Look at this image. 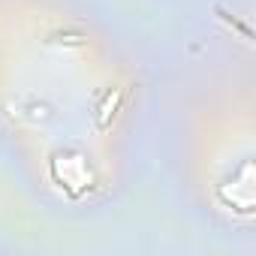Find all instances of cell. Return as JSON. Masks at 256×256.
<instances>
[{"label":"cell","mask_w":256,"mask_h":256,"mask_svg":"<svg viewBox=\"0 0 256 256\" xmlns=\"http://www.w3.org/2000/svg\"><path fill=\"white\" fill-rule=\"evenodd\" d=\"M120 96H124V88H114L108 96H106V102L100 106V114H96V124L102 126V130H106V126L112 124V118H114V112H118V106H120Z\"/></svg>","instance_id":"6da1fadb"}]
</instances>
